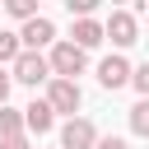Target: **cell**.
<instances>
[{
    "instance_id": "obj_1",
    "label": "cell",
    "mask_w": 149,
    "mask_h": 149,
    "mask_svg": "<svg viewBox=\"0 0 149 149\" xmlns=\"http://www.w3.org/2000/svg\"><path fill=\"white\" fill-rule=\"evenodd\" d=\"M84 65H88V51H79L74 42H51V51H47V70H51V79H74V84H79Z\"/></svg>"
},
{
    "instance_id": "obj_2",
    "label": "cell",
    "mask_w": 149,
    "mask_h": 149,
    "mask_svg": "<svg viewBox=\"0 0 149 149\" xmlns=\"http://www.w3.org/2000/svg\"><path fill=\"white\" fill-rule=\"evenodd\" d=\"M9 79L28 84V88L47 84V79H51V70H47V56H42V51H19V56H14V70H9Z\"/></svg>"
},
{
    "instance_id": "obj_3",
    "label": "cell",
    "mask_w": 149,
    "mask_h": 149,
    "mask_svg": "<svg viewBox=\"0 0 149 149\" xmlns=\"http://www.w3.org/2000/svg\"><path fill=\"white\" fill-rule=\"evenodd\" d=\"M51 112H65V116H74L79 112V102H84V93H79V84L74 79H47V98H42Z\"/></svg>"
},
{
    "instance_id": "obj_4",
    "label": "cell",
    "mask_w": 149,
    "mask_h": 149,
    "mask_svg": "<svg viewBox=\"0 0 149 149\" xmlns=\"http://www.w3.org/2000/svg\"><path fill=\"white\" fill-rule=\"evenodd\" d=\"M112 37V47H130L135 37H140V23H135V14L130 9H112V19L102 23V42Z\"/></svg>"
},
{
    "instance_id": "obj_5",
    "label": "cell",
    "mask_w": 149,
    "mask_h": 149,
    "mask_svg": "<svg viewBox=\"0 0 149 149\" xmlns=\"http://www.w3.org/2000/svg\"><path fill=\"white\" fill-rule=\"evenodd\" d=\"M56 42V23L47 19V14H37V19H28L23 28H19V47L23 51H42V47H51Z\"/></svg>"
},
{
    "instance_id": "obj_6",
    "label": "cell",
    "mask_w": 149,
    "mask_h": 149,
    "mask_svg": "<svg viewBox=\"0 0 149 149\" xmlns=\"http://www.w3.org/2000/svg\"><path fill=\"white\" fill-rule=\"evenodd\" d=\"M98 144V126L88 116H70L61 126V149H93Z\"/></svg>"
},
{
    "instance_id": "obj_7",
    "label": "cell",
    "mask_w": 149,
    "mask_h": 149,
    "mask_svg": "<svg viewBox=\"0 0 149 149\" xmlns=\"http://www.w3.org/2000/svg\"><path fill=\"white\" fill-rule=\"evenodd\" d=\"M98 84L112 88V93L126 88V84H130V61H126V56H107V61L98 65Z\"/></svg>"
},
{
    "instance_id": "obj_8",
    "label": "cell",
    "mask_w": 149,
    "mask_h": 149,
    "mask_svg": "<svg viewBox=\"0 0 149 149\" xmlns=\"http://www.w3.org/2000/svg\"><path fill=\"white\" fill-rule=\"evenodd\" d=\"M51 126H56V112H51L42 98H33V102L23 107V130H33V135H47Z\"/></svg>"
},
{
    "instance_id": "obj_9",
    "label": "cell",
    "mask_w": 149,
    "mask_h": 149,
    "mask_svg": "<svg viewBox=\"0 0 149 149\" xmlns=\"http://www.w3.org/2000/svg\"><path fill=\"white\" fill-rule=\"evenodd\" d=\"M70 42H74L79 51H93V47L102 42V23H98V19H74V33H70Z\"/></svg>"
},
{
    "instance_id": "obj_10",
    "label": "cell",
    "mask_w": 149,
    "mask_h": 149,
    "mask_svg": "<svg viewBox=\"0 0 149 149\" xmlns=\"http://www.w3.org/2000/svg\"><path fill=\"white\" fill-rule=\"evenodd\" d=\"M14 135H23V112L0 107V140H14Z\"/></svg>"
},
{
    "instance_id": "obj_11",
    "label": "cell",
    "mask_w": 149,
    "mask_h": 149,
    "mask_svg": "<svg viewBox=\"0 0 149 149\" xmlns=\"http://www.w3.org/2000/svg\"><path fill=\"white\" fill-rule=\"evenodd\" d=\"M23 47H19V33H9V28H0V65H14V56H19Z\"/></svg>"
},
{
    "instance_id": "obj_12",
    "label": "cell",
    "mask_w": 149,
    "mask_h": 149,
    "mask_svg": "<svg viewBox=\"0 0 149 149\" xmlns=\"http://www.w3.org/2000/svg\"><path fill=\"white\" fill-rule=\"evenodd\" d=\"M130 130H135V135H144V140H149V98H140V102H135V107H130Z\"/></svg>"
},
{
    "instance_id": "obj_13",
    "label": "cell",
    "mask_w": 149,
    "mask_h": 149,
    "mask_svg": "<svg viewBox=\"0 0 149 149\" xmlns=\"http://www.w3.org/2000/svg\"><path fill=\"white\" fill-rule=\"evenodd\" d=\"M5 9H9L14 19H23V23H28V19H37V5H33V0H9Z\"/></svg>"
},
{
    "instance_id": "obj_14",
    "label": "cell",
    "mask_w": 149,
    "mask_h": 149,
    "mask_svg": "<svg viewBox=\"0 0 149 149\" xmlns=\"http://www.w3.org/2000/svg\"><path fill=\"white\" fill-rule=\"evenodd\" d=\"M93 5H98V0H65L70 19H93Z\"/></svg>"
},
{
    "instance_id": "obj_15",
    "label": "cell",
    "mask_w": 149,
    "mask_h": 149,
    "mask_svg": "<svg viewBox=\"0 0 149 149\" xmlns=\"http://www.w3.org/2000/svg\"><path fill=\"white\" fill-rule=\"evenodd\" d=\"M130 84H135V88H140V98H149V61H144V65H135V70H130Z\"/></svg>"
},
{
    "instance_id": "obj_16",
    "label": "cell",
    "mask_w": 149,
    "mask_h": 149,
    "mask_svg": "<svg viewBox=\"0 0 149 149\" xmlns=\"http://www.w3.org/2000/svg\"><path fill=\"white\" fill-rule=\"evenodd\" d=\"M93 149H130V144H126L121 135H98V144H93Z\"/></svg>"
},
{
    "instance_id": "obj_17",
    "label": "cell",
    "mask_w": 149,
    "mask_h": 149,
    "mask_svg": "<svg viewBox=\"0 0 149 149\" xmlns=\"http://www.w3.org/2000/svg\"><path fill=\"white\" fill-rule=\"evenodd\" d=\"M9 84H14V79H9L5 70H0V107H9Z\"/></svg>"
},
{
    "instance_id": "obj_18",
    "label": "cell",
    "mask_w": 149,
    "mask_h": 149,
    "mask_svg": "<svg viewBox=\"0 0 149 149\" xmlns=\"http://www.w3.org/2000/svg\"><path fill=\"white\" fill-rule=\"evenodd\" d=\"M0 149H28V140H23V135H14V140H0Z\"/></svg>"
},
{
    "instance_id": "obj_19",
    "label": "cell",
    "mask_w": 149,
    "mask_h": 149,
    "mask_svg": "<svg viewBox=\"0 0 149 149\" xmlns=\"http://www.w3.org/2000/svg\"><path fill=\"white\" fill-rule=\"evenodd\" d=\"M144 14H149V9H144Z\"/></svg>"
}]
</instances>
